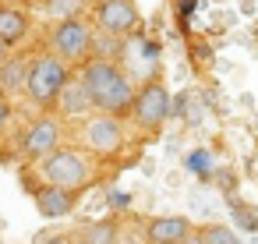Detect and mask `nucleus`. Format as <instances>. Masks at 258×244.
Returning a JSON list of instances; mask_svg holds the SVG:
<instances>
[{"label": "nucleus", "instance_id": "6ab92c4d", "mask_svg": "<svg viewBox=\"0 0 258 244\" xmlns=\"http://www.w3.org/2000/svg\"><path fill=\"white\" fill-rule=\"evenodd\" d=\"M110 205H117V209H124V205H127V195H110Z\"/></svg>", "mask_w": 258, "mask_h": 244}, {"label": "nucleus", "instance_id": "aec40b11", "mask_svg": "<svg viewBox=\"0 0 258 244\" xmlns=\"http://www.w3.org/2000/svg\"><path fill=\"white\" fill-rule=\"evenodd\" d=\"M8 53H11V46H8V43H0V64L8 60Z\"/></svg>", "mask_w": 258, "mask_h": 244}, {"label": "nucleus", "instance_id": "4468645a", "mask_svg": "<svg viewBox=\"0 0 258 244\" xmlns=\"http://www.w3.org/2000/svg\"><path fill=\"white\" fill-rule=\"evenodd\" d=\"M29 64H32V53H8V60L0 64V92L8 99H18L25 92V75H29Z\"/></svg>", "mask_w": 258, "mask_h": 244}, {"label": "nucleus", "instance_id": "7ed1b4c3", "mask_svg": "<svg viewBox=\"0 0 258 244\" xmlns=\"http://www.w3.org/2000/svg\"><path fill=\"white\" fill-rule=\"evenodd\" d=\"M71 75H75V68L68 60H60L50 50H39V53H32L22 99L29 106H36V110H53V103H57V96H60V89H64V82Z\"/></svg>", "mask_w": 258, "mask_h": 244}, {"label": "nucleus", "instance_id": "f03ea898", "mask_svg": "<svg viewBox=\"0 0 258 244\" xmlns=\"http://www.w3.org/2000/svg\"><path fill=\"white\" fill-rule=\"evenodd\" d=\"M36 173L46 184H60V188H71V191H85L96 180L99 170H96V156H89L82 145H57L50 156H43L36 163Z\"/></svg>", "mask_w": 258, "mask_h": 244}, {"label": "nucleus", "instance_id": "1a4fd4ad", "mask_svg": "<svg viewBox=\"0 0 258 244\" xmlns=\"http://www.w3.org/2000/svg\"><path fill=\"white\" fill-rule=\"evenodd\" d=\"M142 25V11L135 0H96V29L124 39Z\"/></svg>", "mask_w": 258, "mask_h": 244}, {"label": "nucleus", "instance_id": "39448f33", "mask_svg": "<svg viewBox=\"0 0 258 244\" xmlns=\"http://www.w3.org/2000/svg\"><path fill=\"white\" fill-rule=\"evenodd\" d=\"M92 39H96V29L89 18L82 15H64V18H53V25L46 29L43 36V46L50 53H57L60 60H68L71 68H78L89 53H92Z\"/></svg>", "mask_w": 258, "mask_h": 244}, {"label": "nucleus", "instance_id": "dca6fc26", "mask_svg": "<svg viewBox=\"0 0 258 244\" xmlns=\"http://www.w3.org/2000/svg\"><path fill=\"white\" fill-rule=\"evenodd\" d=\"M191 240H202V244H237L240 237H237V230H230V226H205V230H198Z\"/></svg>", "mask_w": 258, "mask_h": 244}, {"label": "nucleus", "instance_id": "ddd939ff", "mask_svg": "<svg viewBox=\"0 0 258 244\" xmlns=\"http://www.w3.org/2000/svg\"><path fill=\"white\" fill-rule=\"evenodd\" d=\"M29 36H32V18L22 8L0 4V43H8L11 50H18Z\"/></svg>", "mask_w": 258, "mask_h": 244}, {"label": "nucleus", "instance_id": "423d86ee", "mask_svg": "<svg viewBox=\"0 0 258 244\" xmlns=\"http://www.w3.org/2000/svg\"><path fill=\"white\" fill-rule=\"evenodd\" d=\"M170 110H173V99L166 92V85L159 78L152 82H142L135 89V99H131V110H127V124L138 131V135H159L170 120Z\"/></svg>", "mask_w": 258, "mask_h": 244}, {"label": "nucleus", "instance_id": "f257e3e1", "mask_svg": "<svg viewBox=\"0 0 258 244\" xmlns=\"http://www.w3.org/2000/svg\"><path fill=\"white\" fill-rule=\"evenodd\" d=\"M75 75L82 78V85H85V92H89V99H92L96 110L127 120V110H131V99H135V89H138V85H135V78H131L117 60L89 53V57L75 68Z\"/></svg>", "mask_w": 258, "mask_h": 244}, {"label": "nucleus", "instance_id": "9d476101", "mask_svg": "<svg viewBox=\"0 0 258 244\" xmlns=\"http://www.w3.org/2000/svg\"><path fill=\"white\" fill-rule=\"evenodd\" d=\"M32 202H36V212H39V216H46V219H60V216H68V212L75 209L78 191L60 188V184H46V180H43V184L32 191Z\"/></svg>", "mask_w": 258, "mask_h": 244}, {"label": "nucleus", "instance_id": "a211bd4d", "mask_svg": "<svg viewBox=\"0 0 258 244\" xmlns=\"http://www.w3.org/2000/svg\"><path fill=\"white\" fill-rule=\"evenodd\" d=\"M15 124V99H8L4 92H0V138H4Z\"/></svg>", "mask_w": 258, "mask_h": 244}, {"label": "nucleus", "instance_id": "0eeeda50", "mask_svg": "<svg viewBox=\"0 0 258 244\" xmlns=\"http://www.w3.org/2000/svg\"><path fill=\"white\" fill-rule=\"evenodd\" d=\"M64 138H68V120L60 113H53V110H39V117L29 120L25 131L18 135L15 152H18V159L25 166H36L43 156H50L57 145H64Z\"/></svg>", "mask_w": 258, "mask_h": 244}, {"label": "nucleus", "instance_id": "f3484780", "mask_svg": "<svg viewBox=\"0 0 258 244\" xmlns=\"http://www.w3.org/2000/svg\"><path fill=\"white\" fill-rule=\"evenodd\" d=\"M43 8L53 15V18H64V15H78L85 8V0H43Z\"/></svg>", "mask_w": 258, "mask_h": 244}, {"label": "nucleus", "instance_id": "9b49d317", "mask_svg": "<svg viewBox=\"0 0 258 244\" xmlns=\"http://www.w3.org/2000/svg\"><path fill=\"white\" fill-rule=\"evenodd\" d=\"M96 106H92V99H89V92H85V85H82V78L78 75H71L68 82H64V89H60V96H57V103H53V113H60L64 120H82V117H89Z\"/></svg>", "mask_w": 258, "mask_h": 244}, {"label": "nucleus", "instance_id": "2eb2a0df", "mask_svg": "<svg viewBox=\"0 0 258 244\" xmlns=\"http://www.w3.org/2000/svg\"><path fill=\"white\" fill-rule=\"evenodd\" d=\"M117 237H120V230L113 223H85L75 233V240H92V244H113Z\"/></svg>", "mask_w": 258, "mask_h": 244}, {"label": "nucleus", "instance_id": "f8f14e48", "mask_svg": "<svg viewBox=\"0 0 258 244\" xmlns=\"http://www.w3.org/2000/svg\"><path fill=\"white\" fill-rule=\"evenodd\" d=\"M191 237H195V226L184 216H152V219H145V240H152V244H184Z\"/></svg>", "mask_w": 258, "mask_h": 244}, {"label": "nucleus", "instance_id": "6e6552de", "mask_svg": "<svg viewBox=\"0 0 258 244\" xmlns=\"http://www.w3.org/2000/svg\"><path fill=\"white\" fill-rule=\"evenodd\" d=\"M117 60H120V68L135 78V85L152 82V78L163 75V53H159V43L149 39L145 32H138V29L127 32V36L120 39V53H117Z\"/></svg>", "mask_w": 258, "mask_h": 244}, {"label": "nucleus", "instance_id": "20e7f679", "mask_svg": "<svg viewBox=\"0 0 258 244\" xmlns=\"http://www.w3.org/2000/svg\"><path fill=\"white\" fill-rule=\"evenodd\" d=\"M78 145L96 156V159H117L127 145H131V131H127V120L124 117H113V113H89L78 120Z\"/></svg>", "mask_w": 258, "mask_h": 244}]
</instances>
